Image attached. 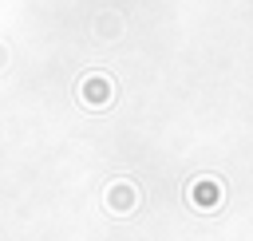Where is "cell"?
I'll use <instances>...</instances> for the list:
<instances>
[{
	"label": "cell",
	"mask_w": 253,
	"mask_h": 241,
	"mask_svg": "<svg viewBox=\"0 0 253 241\" xmlns=\"http://www.w3.org/2000/svg\"><path fill=\"white\" fill-rule=\"evenodd\" d=\"M79 99L87 103V107H107V99H111V79L99 71V75H87L83 79V87H79Z\"/></svg>",
	"instance_id": "obj_2"
},
{
	"label": "cell",
	"mask_w": 253,
	"mask_h": 241,
	"mask_svg": "<svg viewBox=\"0 0 253 241\" xmlns=\"http://www.w3.org/2000/svg\"><path fill=\"white\" fill-rule=\"evenodd\" d=\"M138 205V190L126 182V178H115L111 186H107V209L111 213H130Z\"/></svg>",
	"instance_id": "obj_1"
},
{
	"label": "cell",
	"mask_w": 253,
	"mask_h": 241,
	"mask_svg": "<svg viewBox=\"0 0 253 241\" xmlns=\"http://www.w3.org/2000/svg\"><path fill=\"white\" fill-rule=\"evenodd\" d=\"M4 63H8V51H4V43H0V67H4Z\"/></svg>",
	"instance_id": "obj_3"
}]
</instances>
